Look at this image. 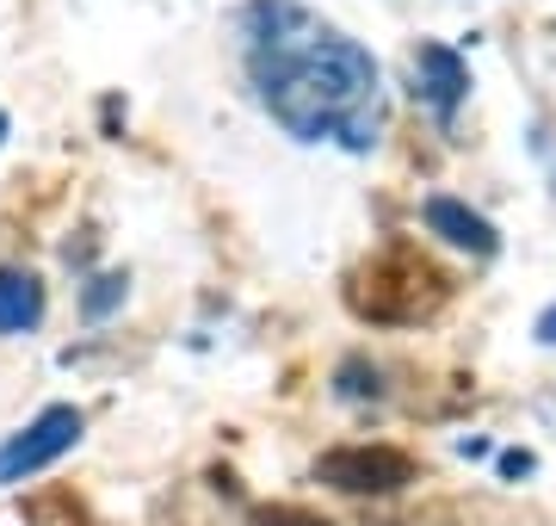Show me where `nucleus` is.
I'll use <instances>...</instances> for the list:
<instances>
[{"instance_id": "nucleus-3", "label": "nucleus", "mask_w": 556, "mask_h": 526, "mask_svg": "<svg viewBox=\"0 0 556 526\" xmlns=\"http://www.w3.org/2000/svg\"><path fill=\"white\" fill-rule=\"evenodd\" d=\"M80 434H87V415H80L75 403H50L43 415H31L20 434L0 440V489H13V484H25V477L50 471L62 452L80 446Z\"/></svg>"}, {"instance_id": "nucleus-7", "label": "nucleus", "mask_w": 556, "mask_h": 526, "mask_svg": "<svg viewBox=\"0 0 556 526\" xmlns=\"http://www.w3.org/2000/svg\"><path fill=\"white\" fill-rule=\"evenodd\" d=\"M43 323V279L25 266H0V335H31Z\"/></svg>"}, {"instance_id": "nucleus-6", "label": "nucleus", "mask_w": 556, "mask_h": 526, "mask_svg": "<svg viewBox=\"0 0 556 526\" xmlns=\"http://www.w3.org/2000/svg\"><path fill=\"white\" fill-rule=\"evenodd\" d=\"M420 223L433 229L439 242H452V248H470V254H495L501 236H495V223L477 217L464 199H427L420 204Z\"/></svg>"}, {"instance_id": "nucleus-9", "label": "nucleus", "mask_w": 556, "mask_h": 526, "mask_svg": "<svg viewBox=\"0 0 556 526\" xmlns=\"http://www.w3.org/2000/svg\"><path fill=\"white\" fill-rule=\"evenodd\" d=\"M538 341H544V347H556V304L544 310V316H538Z\"/></svg>"}, {"instance_id": "nucleus-10", "label": "nucleus", "mask_w": 556, "mask_h": 526, "mask_svg": "<svg viewBox=\"0 0 556 526\" xmlns=\"http://www.w3.org/2000/svg\"><path fill=\"white\" fill-rule=\"evenodd\" d=\"M501 471H507V477H526V471H532V459H526V452H507V459H501Z\"/></svg>"}, {"instance_id": "nucleus-4", "label": "nucleus", "mask_w": 556, "mask_h": 526, "mask_svg": "<svg viewBox=\"0 0 556 526\" xmlns=\"http://www.w3.org/2000/svg\"><path fill=\"white\" fill-rule=\"evenodd\" d=\"M316 484L340 496H396L415 484V459L402 446H334L316 459Z\"/></svg>"}, {"instance_id": "nucleus-5", "label": "nucleus", "mask_w": 556, "mask_h": 526, "mask_svg": "<svg viewBox=\"0 0 556 526\" xmlns=\"http://www.w3.org/2000/svg\"><path fill=\"white\" fill-rule=\"evenodd\" d=\"M470 93V62L457 57L452 43H420L415 50V100L433 112V118H452L457 105Z\"/></svg>"}, {"instance_id": "nucleus-1", "label": "nucleus", "mask_w": 556, "mask_h": 526, "mask_svg": "<svg viewBox=\"0 0 556 526\" xmlns=\"http://www.w3.org/2000/svg\"><path fill=\"white\" fill-rule=\"evenodd\" d=\"M236 38L248 57V82L285 137L340 142L353 155L378 149L383 75L365 43L321 25L298 0H248L236 13Z\"/></svg>"}, {"instance_id": "nucleus-2", "label": "nucleus", "mask_w": 556, "mask_h": 526, "mask_svg": "<svg viewBox=\"0 0 556 526\" xmlns=\"http://www.w3.org/2000/svg\"><path fill=\"white\" fill-rule=\"evenodd\" d=\"M445 273L439 266H427L415 254V248H390V254H378V261H365L353 273V285H346V304H353V316H365V323H427L439 304H445Z\"/></svg>"}, {"instance_id": "nucleus-8", "label": "nucleus", "mask_w": 556, "mask_h": 526, "mask_svg": "<svg viewBox=\"0 0 556 526\" xmlns=\"http://www.w3.org/2000/svg\"><path fill=\"white\" fill-rule=\"evenodd\" d=\"M124 291H130V285H124L118 273H105V279H93V291H87V316H93V323H105V316H112V310L124 304Z\"/></svg>"}]
</instances>
